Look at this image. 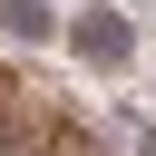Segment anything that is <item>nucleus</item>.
Returning a JSON list of instances; mask_svg holds the SVG:
<instances>
[{
    "mask_svg": "<svg viewBox=\"0 0 156 156\" xmlns=\"http://www.w3.org/2000/svg\"><path fill=\"white\" fill-rule=\"evenodd\" d=\"M88 78H127L136 68V20H127V0H88V10H68V39H58Z\"/></svg>",
    "mask_w": 156,
    "mask_h": 156,
    "instance_id": "1",
    "label": "nucleus"
},
{
    "mask_svg": "<svg viewBox=\"0 0 156 156\" xmlns=\"http://www.w3.org/2000/svg\"><path fill=\"white\" fill-rule=\"evenodd\" d=\"M0 39L10 49H49V39H68V10L58 0H0Z\"/></svg>",
    "mask_w": 156,
    "mask_h": 156,
    "instance_id": "2",
    "label": "nucleus"
}]
</instances>
